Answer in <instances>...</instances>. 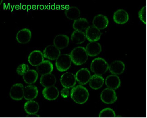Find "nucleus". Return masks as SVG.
<instances>
[{
    "instance_id": "f257e3e1",
    "label": "nucleus",
    "mask_w": 147,
    "mask_h": 118,
    "mask_svg": "<svg viewBox=\"0 0 147 118\" xmlns=\"http://www.w3.org/2000/svg\"><path fill=\"white\" fill-rule=\"evenodd\" d=\"M71 98L75 103L84 104L88 100L89 93L86 87L78 85L72 88L70 92Z\"/></svg>"
},
{
    "instance_id": "f03ea898",
    "label": "nucleus",
    "mask_w": 147,
    "mask_h": 118,
    "mask_svg": "<svg viewBox=\"0 0 147 118\" xmlns=\"http://www.w3.org/2000/svg\"><path fill=\"white\" fill-rule=\"evenodd\" d=\"M71 59L72 62L76 66H81L86 62L88 58L85 48L78 46L71 52Z\"/></svg>"
},
{
    "instance_id": "7ed1b4c3",
    "label": "nucleus",
    "mask_w": 147,
    "mask_h": 118,
    "mask_svg": "<svg viewBox=\"0 0 147 118\" xmlns=\"http://www.w3.org/2000/svg\"><path fill=\"white\" fill-rule=\"evenodd\" d=\"M90 67L91 71L95 74L101 75L107 71L109 66L103 58L98 57L92 61Z\"/></svg>"
},
{
    "instance_id": "20e7f679",
    "label": "nucleus",
    "mask_w": 147,
    "mask_h": 118,
    "mask_svg": "<svg viewBox=\"0 0 147 118\" xmlns=\"http://www.w3.org/2000/svg\"><path fill=\"white\" fill-rule=\"evenodd\" d=\"M71 62L69 54H62L56 60L57 69L60 72L67 71L71 66Z\"/></svg>"
},
{
    "instance_id": "39448f33",
    "label": "nucleus",
    "mask_w": 147,
    "mask_h": 118,
    "mask_svg": "<svg viewBox=\"0 0 147 118\" xmlns=\"http://www.w3.org/2000/svg\"><path fill=\"white\" fill-rule=\"evenodd\" d=\"M101 101L106 104H112L117 100L116 92L114 90L107 88L105 89L100 94Z\"/></svg>"
},
{
    "instance_id": "423d86ee",
    "label": "nucleus",
    "mask_w": 147,
    "mask_h": 118,
    "mask_svg": "<svg viewBox=\"0 0 147 118\" xmlns=\"http://www.w3.org/2000/svg\"><path fill=\"white\" fill-rule=\"evenodd\" d=\"M60 81L63 87L68 89L75 87L77 82L76 76L71 72H66L62 75Z\"/></svg>"
},
{
    "instance_id": "0eeeda50",
    "label": "nucleus",
    "mask_w": 147,
    "mask_h": 118,
    "mask_svg": "<svg viewBox=\"0 0 147 118\" xmlns=\"http://www.w3.org/2000/svg\"><path fill=\"white\" fill-rule=\"evenodd\" d=\"M43 53L45 58L51 60H56L61 55L60 50L53 45L45 47Z\"/></svg>"
},
{
    "instance_id": "6e6552de",
    "label": "nucleus",
    "mask_w": 147,
    "mask_h": 118,
    "mask_svg": "<svg viewBox=\"0 0 147 118\" xmlns=\"http://www.w3.org/2000/svg\"><path fill=\"white\" fill-rule=\"evenodd\" d=\"M24 87L21 83H17L12 86L10 90V96L12 99L16 101L20 100L23 98Z\"/></svg>"
},
{
    "instance_id": "1a4fd4ad",
    "label": "nucleus",
    "mask_w": 147,
    "mask_h": 118,
    "mask_svg": "<svg viewBox=\"0 0 147 118\" xmlns=\"http://www.w3.org/2000/svg\"><path fill=\"white\" fill-rule=\"evenodd\" d=\"M86 38L90 42H96L101 37L100 30L94 26H90L86 29L85 32Z\"/></svg>"
},
{
    "instance_id": "9d476101",
    "label": "nucleus",
    "mask_w": 147,
    "mask_h": 118,
    "mask_svg": "<svg viewBox=\"0 0 147 118\" xmlns=\"http://www.w3.org/2000/svg\"><path fill=\"white\" fill-rule=\"evenodd\" d=\"M75 76L76 81L82 85L88 84L92 76L90 71L87 68H82L78 70Z\"/></svg>"
},
{
    "instance_id": "9b49d317",
    "label": "nucleus",
    "mask_w": 147,
    "mask_h": 118,
    "mask_svg": "<svg viewBox=\"0 0 147 118\" xmlns=\"http://www.w3.org/2000/svg\"><path fill=\"white\" fill-rule=\"evenodd\" d=\"M43 53L38 50H35L30 53L28 56V61L31 66H38L44 61Z\"/></svg>"
},
{
    "instance_id": "f8f14e48",
    "label": "nucleus",
    "mask_w": 147,
    "mask_h": 118,
    "mask_svg": "<svg viewBox=\"0 0 147 118\" xmlns=\"http://www.w3.org/2000/svg\"><path fill=\"white\" fill-rule=\"evenodd\" d=\"M32 33L30 30L27 28L20 30L17 32L16 39L17 42L22 44H27L31 40Z\"/></svg>"
},
{
    "instance_id": "ddd939ff",
    "label": "nucleus",
    "mask_w": 147,
    "mask_h": 118,
    "mask_svg": "<svg viewBox=\"0 0 147 118\" xmlns=\"http://www.w3.org/2000/svg\"><path fill=\"white\" fill-rule=\"evenodd\" d=\"M113 20L115 22L119 25H123L128 22L129 19V14L123 9H119L114 12Z\"/></svg>"
},
{
    "instance_id": "4468645a",
    "label": "nucleus",
    "mask_w": 147,
    "mask_h": 118,
    "mask_svg": "<svg viewBox=\"0 0 147 118\" xmlns=\"http://www.w3.org/2000/svg\"><path fill=\"white\" fill-rule=\"evenodd\" d=\"M92 23L93 26L100 30H103L109 25V20L106 16L99 14L94 17Z\"/></svg>"
},
{
    "instance_id": "2eb2a0df",
    "label": "nucleus",
    "mask_w": 147,
    "mask_h": 118,
    "mask_svg": "<svg viewBox=\"0 0 147 118\" xmlns=\"http://www.w3.org/2000/svg\"><path fill=\"white\" fill-rule=\"evenodd\" d=\"M69 43V38L66 35H58L55 37L53 40V45H55L60 50L67 47Z\"/></svg>"
},
{
    "instance_id": "dca6fc26",
    "label": "nucleus",
    "mask_w": 147,
    "mask_h": 118,
    "mask_svg": "<svg viewBox=\"0 0 147 118\" xmlns=\"http://www.w3.org/2000/svg\"><path fill=\"white\" fill-rule=\"evenodd\" d=\"M42 94L45 99L50 101L57 99L59 94V90L55 86L44 88Z\"/></svg>"
},
{
    "instance_id": "f3484780",
    "label": "nucleus",
    "mask_w": 147,
    "mask_h": 118,
    "mask_svg": "<svg viewBox=\"0 0 147 118\" xmlns=\"http://www.w3.org/2000/svg\"><path fill=\"white\" fill-rule=\"evenodd\" d=\"M105 84L107 88L115 90L121 86V79L118 75H110L106 78Z\"/></svg>"
},
{
    "instance_id": "a211bd4d",
    "label": "nucleus",
    "mask_w": 147,
    "mask_h": 118,
    "mask_svg": "<svg viewBox=\"0 0 147 118\" xmlns=\"http://www.w3.org/2000/svg\"><path fill=\"white\" fill-rule=\"evenodd\" d=\"M86 50L88 56L95 57L100 54L102 48L100 43L97 42H91L87 45Z\"/></svg>"
},
{
    "instance_id": "6ab92c4d",
    "label": "nucleus",
    "mask_w": 147,
    "mask_h": 118,
    "mask_svg": "<svg viewBox=\"0 0 147 118\" xmlns=\"http://www.w3.org/2000/svg\"><path fill=\"white\" fill-rule=\"evenodd\" d=\"M125 69V64L121 60L113 61L109 66V70L112 74L119 75L124 72Z\"/></svg>"
},
{
    "instance_id": "aec40b11",
    "label": "nucleus",
    "mask_w": 147,
    "mask_h": 118,
    "mask_svg": "<svg viewBox=\"0 0 147 118\" xmlns=\"http://www.w3.org/2000/svg\"><path fill=\"white\" fill-rule=\"evenodd\" d=\"M37 87L33 85H29L24 88V97L27 100H32L36 98L38 95Z\"/></svg>"
},
{
    "instance_id": "412c9836",
    "label": "nucleus",
    "mask_w": 147,
    "mask_h": 118,
    "mask_svg": "<svg viewBox=\"0 0 147 118\" xmlns=\"http://www.w3.org/2000/svg\"><path fill=\"white\" fill-rule=\"evenodd\" d=\"M37 71L41 75L51 73L53 70V64L49 60H44L43 62L37 66Z\"/></svg>"
},
{
    "instance_id": "4be33fe9",
    "label": "nucleus",
    "mask_w": 147,
    "mask_h": 118,
    "mask_svg": "<svg viewBox=\"0 0 147 118\" xmlns=\"http://www.w3.org/2000/svg\"><path fill=\"white\" fill-rule=\"evenodd\" d=\"M89 86L95 90L100 89L104 84V79L102 76L98 75H94L91 76L90 80Z\"/></svg>"
},
{
    "instance_id": "5701e85b",
    "label": "nucleus",
    "mask_w": 147,
    "mask_h": 118,
    "mask_svg": "<svg viewBox=\"0 0 147 118\" xmlns=\"http://www.w3.org/2000/svg\"><path fill=\"white\" fill-rule=\"evenodd\" d=\"M56 82V77L54 75L51 73L41 75L40 79V83L41 85L45 88L55 86Z\"/></svg>"
},
{
    "instance_id": "b1692460",
    "label": "nucleus",
    "mask_w": 147,
    "mask_h": 118,
    "mask_svg": "<svg viewBox=\"0 0 147 118\" xmlns=\"http://www.w3.org/2000/svg\"><path fill=\"white\" fill-rule=\"evenodd\" d=\"M40 106L36 101L28 100L24 104V109L29 115H35L39 111Z\"/></svg>"
},
{
    "instance_id": "393cba45",
    "label": "nucleus",
    "mask_w": 147,
    "mask_h": 118,
    "mask_svg": "<svg viewBox=\"0 0 147 118\" xmlns=\"http://www.w3.org/2000/svg\"><path fill=\"white\" fill-rule=\"evenodd\" d=\"M38 77V72L37 71L30 70L23 76V78L26 83L31 85L37 81Z\"/></svg>"
},
{
    "instance_id": "a878e982",
    "label": "nucleus",
    "mask_w": 147,
    "mask_h": 118,
    "mask_svg": "<svg viewBox=\"0 0 147 118\" xmlns=\"http://www.w3.org/2000/svg\"><path fill=\"white\" fill-rule=\"evenodd\" d=\"M89 26L88 22L87 19L84 18H79L74 20L73 24V28L75 31H82L86 30Z\"/></svg>"
},
{
    "instance_id": "bb28decb",
    "label": "nucleus",
    "mask_w": 147,
    "mask_h": 118,
    "mask_svg": "<svg viewBox=\"0 0 147 118\" xmlns=\"http://www.w3.org/2000/svg\"><path fill=\"white\" fill-rule=\"evenodd\" d=\"M86 39L85 33L79 31H74L71 37L72 42L75 44H82Z\"/></svg>"
},
{
    "instance_id": "cd10ccee",
    "label": "nucleus",
    "mask_w": 147,
    "mask_h": 118,
    "mask_svg": "<svg viewBox=\"0 0 147 118\" xmlns=\"http://www.w3.org/2000/svg\"><path fill=\"white\" fill-rule=\"evenodd\" d=\"M80 14V10L76 7H70L65 11V16L70 20H75L79 18Z\"/></svg>"
},
{
    "instance_id": "c85d7f7f",
    "label": "nucleus",
    "mask_w": 147,
    "mask_h": 118,
    "mask_svg": "<svg viewBox=\"0 0 147 118\" xmlns=\"http://www.w3.org/2000/svg\"><path fill=\"white\" fill-rule=\"evenodd\" d=\"M115 112L112 109L106 108L101 110L99 115V118H115L116 117Z\"/></svg>"
},
{
    "instance_id": "c756f323",
    "label": "nucleus",
    "mask_w": 147,
    "mask_h": 118,
    "mask_svg": "<svg viewBox=\"0 0 147 118\" xmlns=\"http://www.w3.org/2000/svg\"><path fill=\"white\" fill-rule=\"evenodd\" d=\"M30 70L28 64L23 63L20 64L16 69V72L20 75L23 76L26 73Z\"/></svg>"
},
{
    "instance_id": "7c9ffc66",
    "label": "nucleus",
    "mask_w": 147,
    "mask_h": 118,
    "mask_svg": "<svg viewBox=\"0 0 147 118\" xmlns=\"http://www.w3.org/2000/svg\"><path fill=\"white\" fill-rule=\"evenodd\" d=\"M61 95L64 98H68L70 95V90L68 88H64L61 90Z\"/></svg>"
},
{
    "instance_id": "2f4dec72",
    "label": "nucleus",
    "mask_w": 147,
    "mask_h": 118,
    "mask_svg": "<svg viewBox=\"0 0 147 118\" xmlns=\"http://www.w3.org/2000/svg\"><path fill=\"white\" fill-rule=\"evenodd\" d=\"M145 12L144 9H143V10L140 13V16L141 17V19L142 20V21L144 22H145Z\"/></svg>"
},
{
    "instance_id": "473e14b6",
    "label": "nucleus",
    "mask_w": 147,
    "mask_h": 118,
    "mask_svg": "<svg viewBox=\"0 0 147 118\" xmlns=\"http://www.w3.org/2000/svg\"><path fill=\"white\" fill-rule=\"evenodd\" d=\"M2 1H1V3H2Z\"/></svg>"
},
{
    "instance_id": "72a5a7b5",
    "label": "nucleus",
    "mask_w": 147,
    "mask_h": 118,
    "mask_svg": "<svg viewBox=\"0 0 147 118\" xmlns=\"http://www.w3.org/2000/svg\"></svg>"
}]
</instances>
